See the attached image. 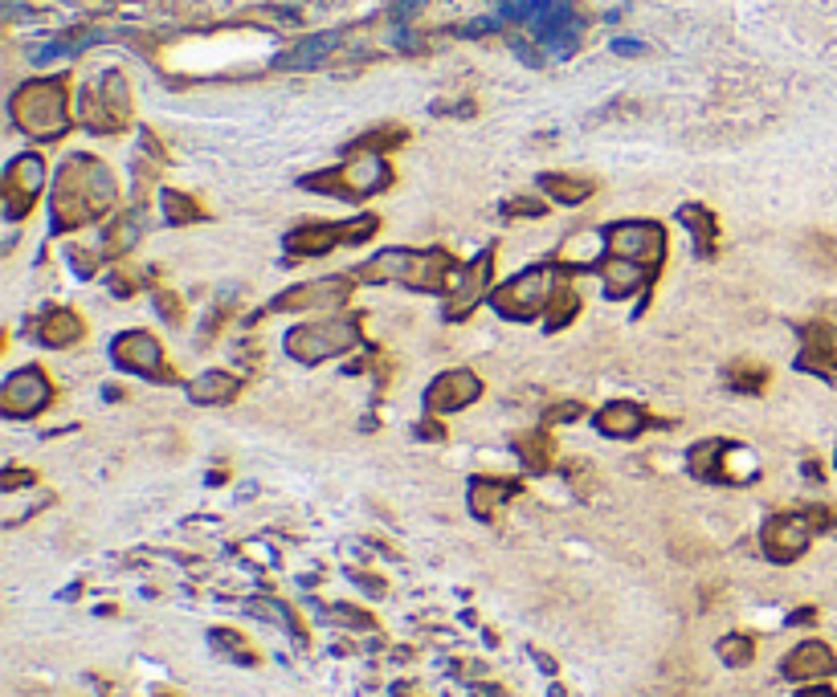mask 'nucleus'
<instances>
[{
	"instance_id": "9",
	"label": "nucleus",
	"mask_w": 837,
	"mask_h": 697,
	"mask_svg": "<svg viewBox=\"0 0 837 697\" xmlns=\"http://www.w3.org/2000/svg\"><path fill=\"white\" fill-rule=\"evenodd\" d=\"M368 233H376V221L364 216V221H344V225H306L299 233H290V249L299 257H315L327 254L335 245L344 241H368Z\"/></svg>"
},
{
	"instance_id": "2",
	"label": "nucleus",
	"mask_w": 837,
	"mask_h": 697,
	"mask_svg": "<svg viewBox=\"0 0 837 697\" xmlns=\"http://www.w3.org/2000/svg\"><path fill=\"white\" fill-rule=\"evenodd\" d=\"M458 278L462 270L446 254H413V249H384L356 270V282H397L413 290H446V285H458Z\"/></svg>"
},
{
	"instance_id": "11",
	"label": "nucleus",
	"mask_w": 837,
	"mask_h": 697,
	"mask_svg": "<svg viewBox=\"0 0 837 697\" xmlns=\"http://www.w3.org/2000/svg\"><path fill=\"white\" fill-rule=\"evenodd\" d=\"M111 356H115L119 368L135 371V375H152V380L164 375V347H159V339L156 335H147V330L119 335L115 347H111Z\"/></svg>"
},
{
	"instance_id": "18",
	"label": "nucleus",
	"mask_w": 837,
	"mask_h": 697,
	"mask_svg": "<svg viewBox=\"0 0 837 697\" xmlns=\"http://www.w3.org/2000/svg\"><path fill=\"white\" fill-rule=\"evenodd\" d=\"M37 330H42V342H49V347H74L82 339V318L74 311H49Z\"/></svg>"
},
{
	"instance_id": "19",
	"label": "nucleus",
	"mask_w": 837,
	"mask_h": 697,
	"mask_svg": "<svg viewBox=\"0 0 837 697\" xmlns=\"http://www.w3.org/2000/svg\"><path fill=\"white\" fill-rule=\"evenodd\" d=\"M188 392H192L197 404H230L237 396V380H233L230 371H204V375L192 380Z\"/></svg>"
},
{
	"instance_id": "12",
	"label": "nucleus",
	"mask_w": 837,
	"mask_h": 697,
	"mask_svg": "<svg viewBox=\"0 0 837 697\" xmlns=\"http://www.w3.org/2000/svg\"><path fill=\"white\" fill-rule=\"evenodd\" d=\"M315 188H327V192H339V196H372L380 188L389 184V171L380 159H360V164H351V168L335 171L327 180H311Z\"/></svg>"
},
{
	"instance_id": "13",
	"label": "nucleus",
	"mask_w": 837,
	"mask_h": 697,
	"mask_svg": "<svg viewBox=\"0 0 837 697\" xmlns=\"http://www.w3.org/2000/svg\"><path fill=\"white\" fill-rule=\"evenodd\" d=\"M42 184H45L42 159H33V156L16 159L13 168H9V176H4V204H9V216L30 213V204L37 200Z\"/></svg>"
},
{
	"instance_id": "3",
	"label": "nucleus",
	"mask_w": 837,
	"mask_h": 697,
	"mask_svg": "<svg viewBox=\"0 0 837 697\" xmlns=\"http://www.w3.org/2000/svg\"><path fill=\"white\" fill-rule=\"evenodd\" d=\"M360 339V323L356 318H319V323H306V327H294L287 339V351L299 363H323V359H335L351 351Z\"/></svg>"
},
{
	"instance_id": "28",
	"label": "nucleus",
	"mask_w": 837,
	"mask_h": 697,
	"mask_svg": "<svg viewBox=\"0 0 837 697\" xmlns=\"http://www.w3.org/2000/svg\"><path fill=\"white\" fill-rule=\"evenodd\" d=\"M796 697H837V694L829 689V685H808V689H801Z\"/></svg>"
},
{
	"instance_id": "27",
	"label": "nucleus",
	"mask_w": 837,
	"mask_h": 697,
	"mask_svg": "<svg viewBox=\"0 0 837 697\" xmlns=\"http://www.w3.org/2000/svg\"><path fill=\"white\" fill-rule=\"evenodd\" d=\"M213 641L221 644V649H230V656H237L242 665H254V653H249V644L237 637V632H213Z\"/></svg>"
},
{
	"instance_id": "14",
	"label": "nucleus",
	"mask_w": 837,
	"mask_h": 697,
	"mask_svg": "<svg viewBox=\"0 0 837 697\" xmlns=\"http://www.w3.org/2000/svg\"><path fill=\"white\" fill-rule=\"evenodd\" d=\"M351 294V282L347 278H319V282H303L287 290L278 299V311H319V306H339Z\"/></svg>"
},
{
	"instance_id": "21",
	"label": "nucleus",
	"mask_w": 837,
	"mask_h": 697,
	"mask_svg": "<svg viewBox=\"0 0 837 697\" xmlns=\"http://www.w3.org/2000/svg\"><path fill=\"white\" fill-rule=\"evenodd\" d=\"M723 453H727V445L719 441H703L691 449V473L694 477H723Z\"/></svg>"
},
{
	"instance_id": "15",
	"label": "nucleus",
	"mask_w": 837,
	"mask_h": 697,
	"mask_svg": "<svg viewBox=\"0 0 837 697\" xmlns=\"http://www.w3.org/2000/svg\"><path fill=\"white\" fill-rule=\"evenodd\" d=\"M784 677L789 682H822V677H829V673L837 670V656L829 644L822 641H805V644H796L793 653L784 656Z\"/></svg>"
},
{
	"instance_id": "6",
	"label": "nucleus",
	"mask_w": 837,
	"mask_h": 697,
	"mask_svg": "<svg viewBox=\"0 0 837 697\" xmlns=\"http://www.w3.org/2000/svg\"><path fill=\"white\" fill-rule=\"evenodd\" d=\"M16 119L30 135H42V139H54L66 127V111H62V86L58 82H42L30 86L21 99H16Z\"/></svg>"
},
{
	"instance_id": "22",
	"label": "nucleus",
	"mask_w": 837,
	"mask_h": 697,
	"mask_svg": "<svg viewBox=\"0 0 837 697\" xmlns=\"http://www.w3.org/2000/svg\"><path fill=\"white\" fill-rule=\"evenodd\" d=\"M544 188H548V196H556V204H580V200L592 196V184L577 180V176H548Z\"/></svg>"
},
{
	"instance_id": "20",
	"label": "nucleus",
	"mask_w": 837,
	"mask_h": 697,
	"mask_svg": "<svg viewBox=\"0 0 837 697\" xmlns=\"http://www.w3.org/2000/svg\"><path fill=\"white\" fill-rule=\"evenodd\" d=\"M601 278H605L609 299H629V294L641 290V270H637V261H621V257H613V261L601 266Z\"/></svg>"
},
{
	"instance_id": "7",
	"label": "nucleus",
	"mask_w": 837,
	"mask_h": 697,
	"mask_svg": "<svg viewBox=\"0 0 837 697\" xmlns=\"http://www.w3.org/2000/svg\"><path fill=\"white\" fill-rule=\"evenodd\" d=\"M808 542H813V518H805V514H777L760 530V547L772 563L801 559L808 551Z\"/></svg>"
},
{
	"instance_id": "10",
	"label": "nucleus",
	"mask_w": 837,
	"mask_h": 697,
	"mask_svg": "<svg viewBox=\"0 0 837 697\" xmlns=\"http://www.w3.org/2000/svg\"><path fill=\"white\" fill-rule=\"evenodd\" d=\"M478 396H482V380H478L475 371H466V368L442 371L434 384H429V392H425V408H429V413H462Z\"/></svg>"
},
{
	"instance_id": "29",
	"label": "nucleus",
	"mask_w": 837,
	"mask_h": 697,
	"mask_svg": "<svg viewBox=\"0 0 837 697\" xmlns=\"http://www.w3.org/2000/svg\"><path fill=\"white\" fill-rule=\"evenodd\" d=\"M577 413H580L577 404H563V408H551V420H572Z\"/></svg>"
},
{
	"instance_id": "16",
	"label": "nucleus",
	"mask_w": 837,
	"mask_h": 697,
	"mask_svg": "<svg viewBox=\"0 0 837 697\" xmlns=\"http://www.w3.org/2000/svg\"><path fill=\"white\" fill-rule=\"evenodd\" d=\"M596 428H601L605 437L629 441V437H637V432L646 428V408L634 404V400H613V404H605V408L596 413Z\"/></svg>"
},
{
	"instance_id": "17",
	"label": "nucleus",
	"mask_w": 837,
	"mask_h": 697,
	"mask_svg": "<svg viewBox=\"0 0 837 697\" xmlns=\"http://www.w3.org/2000/svg\"><path fill=\"white\" fill-rule=\"evenodd\" d=\"M511 498H515V482H503V477H478L470 485V510L478 518H494Z\"/></svg>"
},
{
	"instance_id": "23",
	"label": "nucleus",
	"mask_w": 837,
	"mask_h": 697,
	"mask_svg": "<svg viewBox=\"0 0 837 697\" xmlns=\"http://www.w3.org/2000/svg\"><path fill=\"white\" fill-rule=\"evenodd\" d=\"M520 457H523V465L535 473H544L551 465V445L544 432H535V437H523L520 441Z\"/></svg>"
},
{
	"instance_id": "24",
	"label": "nucleus",
	"mask_w": 837,
	"mask_h": 697,
	"mask_svg": "<svg viewBox=\"0 0 837 697\" xmlns=\"http://www.w3.org/2000/svg\"><path fill=\"white\" fill-rule=\"evenodd\" d=\"M719 656L732 670H744V665H751V656H756V641H751V637H723Z\"/></svg>"
},
{
	"instance_id": "26",
	"label": "nucleus",
	"mask_w": 837,
	"mask_h": 697,
	"mask_svg": "<svg viewBox=\"0 0 837 697\" xmlns=\"http://www.w3.org/2000/svg\"><path fill=\"white\" fill-rule=\"evenodd\" d=\"M577 306H580V299L572 294V290L556 294V299H551V327H563V323L577 314Z\"/></svg>"
},
{
	"instance_id": "1",
	"label": "nucleus",
	"mask_w": 837,
	"mask_h": 697,
	"mask_svg": "<svg viewBox=\"0 0 837 697\" xmlns=\"http://www.w3.org/2000/svg\"><path fill=\"white\" fill-rule=\"evenodd\" d=\"M115 204V180L107 176L102 164L90 159H74L70 168H62L58 192H54V221L62 228H82L111 213Z\"/></svg>"
},
{
	"instance_id": "8",
	"label": "nucleus",
	"mask_w": 837,
	"mask_h": 697,
	"mask_svg": "<svg viewBox=\"0 0 837 697\" xmlns=\"http://www.w3.org/2000/svg\"><path fill=\"white\" fill-rule=\"evenodd\" d=\"M49 400H54V387H49L42 368L13 371V375L4 380V387H0V408H4V416H13V420L37 416Z\"/></svg>"
},
{
	"instance_id": "4",
	"label": "nucleus",
	"mask_w": 837,
	"mask_h": 697,
	"mask_svg": "<svg viewBox=\"0 0 837 697\" xmlns=\"http://www.w3.org/2000/svg\"><path fill=\"white\" fill-rule=\"evenodd\" d=\"M556 299V278L551 270H527L520 278H511L494 290V311L506 314V318H535V314L551 306Z\"/></svg>"
},
{
	"instance_id": "5",
	"label": "nucleus",
	"mask_w": 837,
	"mask_h": 697,
	"mask_svg": "<svg viewBox=\"0 0 837 697\" xmlns=\"http://www.w3.org/2000/svg\"><path fill=\"white\" fill-rule=\"evenodd\" d=\"M605 249L613 257H621V261L658 266L666 254L662 225H654V221H625V225H613L605 237Z\"/></svg>"
},
{
	"instance_id": "25",
	"label": "nucleus",
	"mask_w": 837,
	"mask_h": 697,
	"mask_svg": "<svg viewBox=\"0 0 837 697\" xmlns=\"http://www.w3.org/2000/svg\"><path fill=\"white\" fill-rule=\"evenodd\" d=\"M679 221H682L687 228H694V237H699V245L707 249L711 237H715V216H711L707 209H699V204H687V209L679 213Z\"/></svg>"
}]
</instances>
